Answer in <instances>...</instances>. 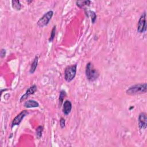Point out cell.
<instances>
[{
    "label": "cell",
    "instance_id": "cell-1",
    "mask_svg": "<svg viewBox=\"0 0 147 147\" xmlns=\"http://www.w3.org/2000/svg\"><path fill=\"white\" fill-rule=\"evenodd\" d=\"M85 73L87 79L90 82L96 81L99 77V72L91 62H89L86 64Z\"/></svg>",
    "mask_w": 147,
    "mask_h": 147
},
{
    "label": "cell",
    "instance_id": "cell-2",
    "mask_svg": "<svg viewBox=\"0 0 147 147\" xmlns=\"http://www.w3.org/2000/svg\"><path fill=\"white\" fill-rule=\"evenodd\" d=\"M146 89L147 86L146 83L142 84H137L129 87L126 90V93L129 95H134L137 94H145L146 93Z\"/></svg>",
    "mask_w": 147,
    "mask_h": 147
},
{
    "label": "cell",
    "instance_id": "cell-3",
    "mask_svg": "<svg viewBox=\"0 0 147 147\" xmlns=\"http://www.w3.org/2000/svg\"><path fill=\"white\" fill-rule=\"evenodd\" d=\"M77 70V64L68 66L64 71V78L67 82H70L75 78Z\"/></svg>",
    "mask_w": 147,
    "mask_h": 147
},
{
    "label": "cell",
    "instance_id": "cell-4",
    "mask_svg": "<svg viewBox=\"0 0 147 147\" xmlns=\"http://www.w3.org/2000/svg\"><path fill=\"white\" fill-rule=\"evenodd\" d=\"M54 15V12L52 11H50L47 12L46 13H45L43 17H42L39 21L37 23L38 25L40 27L43 28L46 25H47L51 20L52 16Z\"/></svg>",
    "mask_w": 147,
    "mask_h": 147
},
{
    "label": "cell",
    "instance_id": "cell-5",
    "mask_svg": "<svg viewBox=\"0 0 147 147\" xmlns=\"http://www.w3.org/2000/svg\"><path fill=\"white\" fill-rule=\"evenodd\" d=\"M146 30V12H144L141 15L137 25V32L140 33L145 32Z\"/></svg>",
    "mask_w": 147,
    "mask_h": 147
},
{
    "label": "cell",
    "instance_id": "cell-6",
    "mask_svg": "<svg viewBox=\"0 0 147 147\" xmlns=\"http://www.w3.org/2000/svg\"><path fill=\"white\" fill-rule=\"evenodd\" d=\"M29 114V112L27 111V110H23L21 112H20L12 121V125H11V127L13 128L16 125H19L21 121H23V120L24 119V117L28 115Z\"/></svg>",
    "mask_w": 147,
    "mask_h": 147
},
{
    "label": "cell",
    "instance_id": "cell-7",
    "mask_svg": "<svg viewBox=\"0 0 147 147\" xmlns=\"http://www.w3.org/2000/svg\"><path fill=\"white\" fill-rule=\"evenodd\" d=\"M138 126L140 129H145L147 126V117L146 114L144 112H142L138 116Z\"/></svg>",
    "mask_w": 147,
    "mask_h": 147
},
{
    "label": "cell",
    "instance_id": "cell-8",
    "mask_svg": "<svg viewBox=\"0 0 147 147\" xmlns=\"http://www.w3.org/2000/svg\"><path fill=\"white\" fill-rule=\"evenodd\" d=\"M37 89H38V88H37V86L35 85H33L32 86H30L29 88H28L27 89V90L26 91V93L23 95H22V97H21L20 100V102H21L23 101H24L30 95L34 94V93L37 91Z\"/></svg>",
    "mask_w": 147,
    "mask_h": 147
},
{
    "label": "cell",
    "instance_id": "cell-9",
    "mask_svg": "<svg viewBox=\"0 0 147 147\" xmlns=\"http://www.w3.org/2000/svg\"><path fill=\"white\" fill-rule=\"evenodd\" d=\"M71 109H72V103H71V102L68 100H66L64 102V103H63V113L64 114V115L67 116L71 113Z\"/></svg>",
    "mask_w": 147,
    "mask_h": 147
},
{
    "label": "cell",
    "instance_id": "cell-10",
    "mask_svg": "<svg viewBox=\"0 0 147 147\" xmlns=\"http://www.w3.org/2000/svg\"><path fill=\"white\" fill-rule=\"evenodd\" d=\"M24 107L26 108H32V107H38L39 106V103L33 99H29L26 101L24 105Z\"/></svg>",
    "mask_w": 147,
    "mask_h": 147
},
{
    "label": "cell",
    "instance_id": "cell-11",
    "mask_svg": "<svg viewBox=\"0 0 147 147\" xmlns=\"http://www.w3.org/2000/svg\"><path fill=\"white\" fill-rule=\"evenodd\" d=\"M38 59H39L38 56H36L35 58H34L32 63V64H31V66H30V70H29V72L30 74H33L35 72V71L36 70V68H37V67H38Z\"/></svg>",
    "mask_w": 147,
    "mask_h": 147
},
{
    "label": "cell",
    "instance_id": "cell-12",
    "mask_svg": "<svg viewBox=\"0 0 147 147\" xmlns=\"http://www.w3.org/2000/svg\"><path fill=\"white\" fill-rule=\"evenodd\" d=\"M91 4V1L89 0H85V1H77L76 4L79 8H83L85 6H89Z\"/></svg>",
    "mask_w": 147,
    "mask_h": 147
},
{
    "label": "cell",
    "instance_id": "cell-13",
    "mask_svg": "<svg viewBox=\"0 0 147 147\" xmlns=\"http://www.w3.org/2000/svg\"><path fill=\"white\" fill-rule=\"evenodd\" d=\"M12 7L16 11H20L21 9V4L20 1H12Z\"/></svg>",
    "mask_w": 147,
    "mask_h": 147
},
{
    "label": "cell",
    "instance_id": "cell-14",
    "mask_svg": "<svg viewBox=\"0 0 147 147\" xmlns=\"http://www.w3.org/2000/svg\"><path fill=\"white\" fill-rule=\"evenodd\" d=\"M86 14L87 15V17L91 16V22L93 24H94V23L96 21L97 19V15L95 14V13L93 11H87V12H86Z\"/></svg>",
    "mask_w": 147,
    "mask_h": 147
},
{
    "label": "cell",
    "instance_id": "cell-15",
    "mask_svg": "<svg viewBox=\"0 0 147 147\" xmlns=\"http://www.w3.org/2000/svg\"><path fill=\"white\" fill-rule=\"evenodd\" d=\"M44 130V128L42 126H39L38 128H36V136L38 138H41L42 136V133Z\"/></svg>",
    "mask_w": 147,
    "mask_h": 147
},
{
    "label": "cell",
    "instance_id": "cell-16",
    "mask_svg": "<svg viewBox=\"0 0 147 147\" xmlns=\"http://www.w3.org/2000/svg\"><path fill=\"white\" fill-rule=\"evenodd\" d=\"M66 96V93L64 90H62L60 92V95H59V105H62L63 103V102L64 99V98Z\"/></svg>",
    "mask_w": 147,
    "mask_h": 147
},
{
    "label": "cell",
    "instance_id": "cell-17",
    "mask_svg": "<svg viewBox=\"0 0 147 147\" xmlns=\"http://www.w3.org/2000/svg\"><path fill=\"white\" fill-rule=\"evenodd\" d=\"M56 26L54 25L51 30V35L49 38V42H52L53 40H54V38L55 37V34H56Z\"/></svg>",
    "mask_w": 147,
    "mask_h": 147
},
{
    "label": "cell",
    "instance_id": "cell-18",
    "mask_svg": "<svg viewBox=\"0 0 147 147\" xmlns=\"http://www.w3.org/2000/svg\"><path fill=\"white\" fill-rule=\"evenodd\" d=\"M60 126L61 127V128H64L66 126V120L64 118L62 117L60 120Z\"/></svg>",
    "mask_w": 147,
    "mask_h": 147
},
{
    "label": "cell",
    "instance_id": "cell-19",
    "mask_svg": "<svg viewBox=\"0 0 147 147\" xmlns=\"http://www.w3.org/2000/svg\"><path fill=\"white\" fill-rule=\"evenodd\" d=\"M6 54H7L6 50L1 49V51H0V56H1V58H4L6 56Z\"/></svg>",
    "mask_w": 147,
    "mask_h": 147
}]
</instances>
